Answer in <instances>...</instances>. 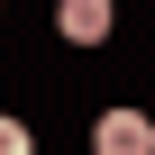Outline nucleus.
Listing matches in <instances>:
<instances>
[{"label":"nucleus","instance_id":"f03ea898","mask_svg":"<svg viewBox=\"0 0 155 155\" xmlns=\"http://www.w3.org/2000/svg\"><path fill=\"white\" fill-rule=\"evenodd\" d=\"M55 28H64L73 46H101V37H110V0H64V9H55Z\"/></svg>","mask_w":155,"mask_h":155},{"label":"nucleus","instance_id":"7ed1b4c3","mask_svg":"<svg viewBox=\"0 0 155 155\" xmlns=\"http://www.w3.org/2000/svg\"><path fill=\"white\" fill-rule=\"evenodd\" d=\"M0 155H37V137H28L18 119H0Z\"/></svg>","mask_w":155,"mask_h":155},{"label":"nucleus","instance_id":"f257e3e1","mask_svg":"<svg viewBox=\"0 0 155 155\" xmlns=\"http://www.w3.org/2000/svg\"><path fill=\"white\" fill-rule=\"evenodd\" d=\"M91 155H155V119H146V110H101Z\"/></svg>","mask_w":155,"mask_h":155}]
</instances>
